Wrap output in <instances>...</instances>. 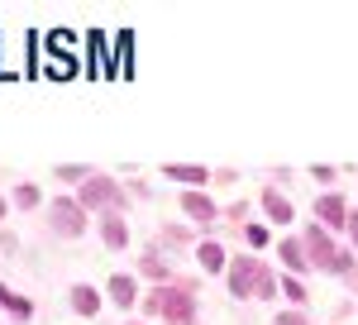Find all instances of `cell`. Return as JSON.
Segmentation results:
<instances>
[{"label":"cell","instance_id":"cell-1","mask_svg":"<svg viewBox=\"0 0 358 325\" xmlns=\"http://www.w3.org/2000/svg\"><path fill=\"white\" fill-rule=\"evenodd\" d=\"M229 268V292L234 297H258V301H273L277 297V277L273 268L263 263V258H253V254H234V263H224Z\"/></svg>","mask_w":358,"mask_h":325},{"label":"cell","instance_id":"cell-2","mask_svg":"<svg viewBox=\"0 0 358 325\" xmlns=\"http://www.w3.org/2000/svg\"><path fill=\"white\" fill-rule=\"evenodd\" d=\"M301 249H306V263H310V268H325V272H339V277L358 282V258L330 240V230L310 225V230H306V240H301Z\"/></svg>","mask_w":358,"mask_h":325},{"label":"cell","instance_id":"cell-3","mask_svg":"<svg viewBox=\"0 0 358 325\" xmlns=\"http://www.w3.org/2000/svg\"><path fill=\"white\" fill-rule=\"evenodd\" d=\"M138 306H143V316H158V321H167V325H196V297L187 287H172V282L153 287Z\"/></svg>","mask_w":358,"mask_h":325},{"label":"cell","instance_id":"cell-4","mask_svg":"<svg viewBox=\"0 0 358 325\" xmlns=\"http://www.w3.org/2000/svg\"><path fill=\"white\" fill-rule=\"evenodd\" d=\"M72 201H77L82 211H101V216H106V211H120V216H124V191H120V182L106 177V172H91L82 187H77Z\"/></svg>","mask_w":358,"mask_h":325},{"label":"cell","instance_id":"cell-5","mask_svg":"<svg viewBox=\"0 0 358 325\" xmlns=\"http://www.w3.org/2000/svg\"><path fill=\"white\" fill-rule=\"evenodd\" d=\"M48 230H53L57 240H82L86 235V211L72 196H53V201H48Z\"/></svg>","mask_w":358,"mask_h":325},{"label":"cell","instance_id":"cell-6","mask_svg":"<svg viewBox=\"0 0 358 325\" xmlns=\"http://www.w3.org/2000/svg\"><path fill=\"white\" fill-rule=\"evenodd\" d=\"M315 220H320L325 230H344V220H349V206H344V196H339V191H325V196L315 201Z\"/></svg>","mask_w":358,"mask_h":325},{"label":"cell","instance_id":"cell-7","mask_svg":"<svg viewBox=\"0 0 358 325\" xmlns=\"http://www.w3.org/2000/svg\"><path fill=\"white\" fill-rule=\"evenodd\" d=\"M163 177H172V182H182V187H192V191H201L206 182H210V172H206L201 162H167Z\"/></svg>","mask_w":358,"mask_h":325},{"label":"cell","instance_id":"cell-8","mask_svg":"<svg viewBox=\"0 0 358 325\" xmlns=\"http://www.w3.org/2000/svg\"><path fill=\"white\" fill-rule=\"evenodd\" d=\"M96 230H101V244H106V249H124V244H129V225H124L120 211H106Z\"/></svg>","mask_w":358,"mask_h":325},{"label":"cell","instance_id":"cell-9","mask_svg":"<svg viewBox=\"0 0 358 325\" xmlns=\"http://www.w3.org/2000/svg\"><path fill=\"white\" fill-rule=\"evenodd\" d=\"M258 206H263V216L273 220V225H292V216H296V211H292V201H287L282 191H273V187L258 196Z\"/></svg>","mask_w":358,"mask_h":325},{"label":"cell","instance_id":"cell-10","mask_svg":"<svg viewBox=\"0 0 358 325\" xmlns=\"http://www.w3.org/2000/svg\"><path fill=\"white\" fill-rule=\"evenodd\" d=\"M106 292H110L115 306H138V287H134V277H129V272H115L110 282H106Z\"/></svg>","mask_w":358,"mask_h":325},{"label":"cell","instance_id":"cell-11","mask_svg":"<svg viewBox=\"0 0 358 325\" xmlns=\"http://www.w3.org/2000/svg\"><path fill=\"white\" fill-rule=\"evenodd\" d=\"M182 211L206 225V220H215V201H210L206 191H182Z\"/></svg>","mask_w":358,"mask_h":325},{"label":"cell","instance_id":"cell-12","mask_svg":"<svg viewBox=\"0 0 358 325\" xmlns=\"http://www.w3.org/2000/svg\"><path fill=\"white\" fill-rule=\"evenodd\" d=\"M196 263H201L206 272H224V263H229V258H224V244L201 240V244H196Z\"/></svg>","mask_w":358,"mask_h":325},{"label":"cell","instance_id":"cell-13","mask_svg":"<svg viewBox=\"0 0 358 325\" xmlns=\"http://www.w3.org/2000/svg\"><path fill=\"white\" fill-rule=\"evenodd\" d=\"M67 301H72V311H77V316H96V311H101V292H96V287H86V282H77V287L67 292Z\"/></svg>","mask_w":358,"mask_h":325},{"label":"cell","instance_id":"cell-14","mask_svg":"<svg viewBox=\"0 0 358 325\" xmlns=\"http://www.w3.org/2000/svg\"><path fill=\"white\" fill-rule=\"evenodd\" d=\"M0 311H10L15 321H29V316H34V301L20 297V292H10V287L0 282Z\"/></svg>","mask_w":358,"mask_h":325},{"label":"cell","instance_id":"cell-15","mask_svg":"<svg viewBox=\"0 0 358 325\" xmlns=\"http://www.w3.org/2000/svg\"><path fill=\"white\" fill-rule=\"evenodd\" d=\"M138 272H143V277H153L158 287H163L167 277H172V268H167V263H163V254H158V249H148V254L138 258Z\"/></svg>","mask_w":358,"mask_h":325},{"label":"cell","instance_id":"cell-16","mask_svg":"<svg viewBox=\"0 0 358 325\" xmlns=\"http://www.w3.org/2000/svg\"><path fill=\"white\" fill-rule=\"evenodd\" d=\"M277 258H282V263H287L292 272H306V268H310V263H306L301 240H282V244H277Z\"/></svg>","mask_w":358,"mask_h":325},{"label":"cell","instance_id":"cell-17","mask_svg":"<svg viewBox=\"0 0 358 325\" xmlns=\"http://www.w3.org/2000/svg\"><path fill=\"white\" fill-rule=\"evenodd\" d=\"M10 201H15V206H20V211H38V201H43V196H38V187H34V182H20V187H15V196H10Z\"/></svg>","mask_w":358,"mask_h":325},{"label":"cell","instance_id":"cell-18","mask_svg":"<svg viewBox=\"0 0 358 325\" xmlns=\"http://www.w3.org/2000/svg\"><path fill=\"white\" fill-rule=\"evenodd\" d=\"M57 177H62V182H77V187H82L86 177H91V167H82V162H62V167H57Z\"/></svg>","mask_w":358,"mask_h":325},{"label":"cell","instance_id":"cell-19","mask_svg":"<svg viewBox=\"0 0 358 325\" xmlns=\"http://www.w3.org/2000/svg\"><path fill=\"white\" fill-rule=\"evenodd\" d=\"M158 244H192V235H187L182 225H163V230H158ZM158 244H153V249H158Z\"/></svg>","mask_w":358,"mask_h":325},{"label":"cell","instance_id":"cell-20","mask_svg":"<svg viewBox=\"0 0 358 325\" xmlns=\"http://www.w3.org/2000/svg\"><path fill=\"white\" fill-rule=\"evenodd\" d=\"M244 240L253 244V249H268V240H273V230H268V225H244Z\"/></svg>","mask_w":358,"mask_h":325},{"label":"cell","instance_id":"cell-21","mask_svg":"<svg viewBox=\"0 0 358 325\" xmlns=\"http://www.w3.org/2000/svg\"><path fill=\"white\" fill-rule=\"evenodd\" d=\"M277 292H282L287 301H296V306H306V287L296 282V277H287V282H277Z\"/></svg>","mask_w":358,"mask_h":325},{"label":"cell","instance_id":"cell-22","mask_svg":"<svg viewBox=\"0 0 358 325\" xmlns=\"http://www.w3.org/2000/svg\"><path fill=\"white\" fill-rule=\"evenodd\" d=\"M277 325H310V321H306L301 311H282V316H277Z\"/></svg>","mask_w":358,"mask_h":325},{"label":"cell","instance_id":"cell-23","mask_svg":"<svg viewBox=\"0 0 358 325\" xmlns=\"http://www.w3.org/2000/svg\"><path fill=\"white\" fill-rule=\"evenodd\" d=\"M310 177H315V182H334V167H325V162H320V167H310Z\"/></svg>","mask_w":358,"mask_h":325},{"label":"cell","instance_id":"cell-24","mask_svg":"<svg viewBox=\"0 0 358 325\" xmlns=\"http://www.w3.org/2000/svg\"><path fill=\"white\" fill-rule=\"evenodd\" d=\"M344 230H349V240H354V249H358V211H349V220H344Z\"/></svg>","mask_w":358,"mask_h":325},{"label":"cell","instance_id":"cell-25","mask_svg":"<svg viewBox=\"0 0 358 325\" xmlns=\"http://www.w3.org/2000/svg\"><path fill=\"white\" fill-rule=\"evenodd\" d=\"M0 220H5V196H0Z\"/></svg>","mask_w":358,"mask_h":325},{"label":"cell","instance_id":"cell-26","mask_svg":"<svg viewBox=\"0 0 358 325\" xmlns=\"http://www.w3.org/2000/svg\"><path fill=\"white\" fill-rule=\"evenodd\" d=\"M129 325H138V321H129Z\"/></svg>","mask_w":358,"mask_h":325}]
</instances>
